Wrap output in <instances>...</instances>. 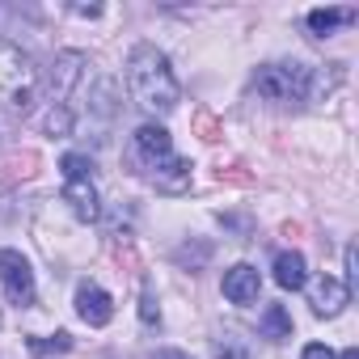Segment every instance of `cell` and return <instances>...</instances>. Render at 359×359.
<instances>
[{"label": "cell", "instance_id": "6da1fadb", "mask_svg": "<svg viewBox=\"0 0 359 359\" xmlns=\"http://www.w3.org/2000/svg\"><path fill=\"white\" fill-rule=\"evenodd\" d=\"M127 89H131V102L152 118L173 114L177 102H182V89H177V76H173L165 51H156L152 43L131 47V55H127Z\"/></svg>", "mask_w": 359, "mask_h": 359}, {"label": "cell", "instance_id": "7a4b0ae2", "mask_svg": "<svg viewBox=\"0 0 359 359\" xmlns=\"http://www.w3.org/2000/svg\"><path fill=\"white\" fill-rule=\"evenodd\" d=\"M131 148H135V161L148 169L152 187L165 191V195H182L191 187V165L173 152V140L161 123H144L135 135H131Z\"/></svg>", "mask_w": 359, "mask_h": 359}, {"label": "cell", "instance_id": "3957f363", "mask_svg": "<svg viewBox=\"0 0 359 359\" xmlns=\"http://www.w3.org/2000/svg\"><path fill=\"white\" fill-rule=\"evenodd\" d=\"M39 85H43V76H39L34 55L9 39H0V106L30 110L39 102Z\"/></svg>", "mask_w": 359, "mask_h": 359}, {"label": "cell", "instance_id": "277c9868", "mask_svg": "<svg viewBox=\"0 0 359 359\" xmlns=\"http://www.w3.org/2000/svg\"><path fill=\"white\" fill-rule=\"evenodd\" d=\"M258 93L266 102H279V106H292V102H309L313 93V68L309 64H262L258 76H254Z\"/></svg>", "mask_w": 359, "mask_h": 359}, {"label": "cell", "instance_id": "5b68a950", "mask_svg": "<svg viewBox=\"0 0 359 359\" xmlns=\"http://www.w3.org/2000/svg\"><path fill=\"white\" fill-rule=\"evenodd\" d=\"M0 287H5L9 304H22V309L34 304V271L18 250H0Z\"/></svg>", "mask_w": 359, "mask_h": 359}, {"label": "cell", "instance_id": "8992f818", "mask_svg": "<svg viewBox=\"0 0 359 359\" xmlns=\"http://www.w3.org/2000/svg\"><path fill=\"white\" fill-rule=\"evenodd\" d=\"M346 300H351V292H346V283L334 279V275H321V279H313V287H309V304H313L317 317H334V313H342Z\"/></svg>", "mask_w": 359, "mask_h": 359}, {"label": "cell", "instance_id": "52a82bcc", "mask_svg": "<svg viewBox=\"0 0 359 359\" xmlns=\"http://www.w3.org/2000/svg\"><path fill=\"white\" fill-rule=\"evenodd\" d=\"M76 313H81V321H89V325L97 330V325H110L114 300H110V292H102L97 283H81V287H76Z\"/></svg>", "mask_w": 359, "mask_h": 359}, {"label": "cell", "instance_id": "ba28073f", "mask_svg": "<svg viewBox=\"0 0 359 359\" xmlns=\"http://www.w3.org/2000/svg\"><path fill=\"white\" fill-rule=\"evenodd\" d=\"M64 203L72 208L76 220H97V187H93V177H64Z\"/></svg>", "mask_w": 359, "mask_h": 359}, {"label": "cell", "instance_id": "9c48e42d", "mask_svg": "<svg viewBox=\"0 0 359 359\" xmlns=\"http://www.w3.org/2000/svg\"><path fill=\"white\" fill-rule=\"evenodd\" d=\"M258 292H262V279H258V271H254L250 262H237V266L224 271V300H233V304H254Z\"/></svg>", "mask_w": 359, "mask_h": 359}, {"label": "cell", "instance_id": "30bf717a", "mask_svg": "<svg viewBox=\"0 0 359 359\" xmlns=\"http://www.w3.org/2000/svg\"><path fill=\"white\" fill-rule=\"evenodd\" d=\"M81 68H85V55L81 51L55 55V106H64V97L72 93V85L81 81Z\"/></svg>", "mask_w": 359, "mask_h": 359}, {"label": "cell", "instance_id": "8fae6325", "mask_svg": "<svg viewBox=\"0 0 359 359\" xmlns=\"http://www.w3.org/2000/svg\"><path fill=\"white\" fill-rule=\"evenodd\" d=\"M304 254H296V250H283L279 258H275V283L283 287V292H300L304 287Z\"/></svg>", "mask_w": 359, "mask_h": 359}, {"label": "cell", "instance_id": "7c38bea8", "mask_svg": "<svg viewBox=\"0 0 359 359\" xmlns=\"http://www.w3.org/2000/svg\"><path fill=\"white\" fill-rule=\"evenodd\" d=\"M359 13L355 9H313L309 13V30L313 34H330V30H338V26H351Z\"/></svg>", "mask_w": 359, "mask_h": 359}, {"label": "cell", "instance_id": "4fadbf2b", "mask_svg": "<svg viewBox=\"0 0 359 359\" xmlns=\"http://www.w3.org/2000/svg\"><path fill=\"white\" fill-rule=\"evenodd\" d=\"M262 334L266 338H292V313L283 309V304H266V313H262Z\"/></svg>", "mask_w": 359, "mask_h": 359}, {"label": "cell", "instance_id": "5bb4252c", "mask_svg": "<svg viewBox=\"0 0 359 359\" xmlns=\"http://www.w3.org/2000/svg\"><path fill=\"white\" fill-rule=\"evenodd\" d=\"M60 165H64V177H89V169H93V161L81 156V152H68Z\"/></svg>", "mask_w": 359, "mask_h": 359}, {"label": "cell", "instance_id": "9a60e30c", "mask_svg": "<svg viewBox=\"0 0 359 359\" xmlns=\"http://www.w3.org/2000/svg\"><path fill=\"white\" fill-rule=\"evenodd\" d=\"M47 131H51V135H68V131H72V114H68V106H55V110L47 114Z\"/></svg>", "mask_w": 359, "mask_h": 359}, {"label": "cell", "instance_id": "2e32d148", "mask_svg": "<svg viewBox=\"0 0 359 359\" xmlns=\"http://www.w3.org/2000/svg\"><path fill=\"white\" fill-rule=\"evenodd\" d=\"M30 346H34V351H68L72 342H68V334H55V338H34Z\"/></svg>", "mask_w": 359, "mask_h": 359}, {"label": "cell", "instance_id": "e0dca14e", "mask_svg": "<svg viewBox=\"0 0 359 359\" xmlns=\"http://www.w3.org/2000/svg\"><path fill=\"white\" fill-rule=\"evenodd\" d=\"M140 317L152 325V321H161V309H156V300H152V292H144V300H140Z\"/></svg>", "mask_w": 359, "mask_h": 359}, {"label": "cell", "instance_id": "ac0fdd59", "mask_svg": "<svg viewBox=\"0 0 359 359\" xmlns=\"http://www.w3.org/2000/svg\"><path fill=\"white\" fill-rule=\"evenodd\" d=\"M300 359H338V355H334V351H330V346H325V342H309V346H304V355H300Z\"/></svg>", "mask_w": 359, "mask_h": 359}, {"label": "cell", "instance_id": "d6986e66", "mask_svg": "<svg viewBox=\"0 0 359 359\" xmlns=\"http://www.w3.org/2000/svg\"><path fill=\"white\" fill-rule=\"evenodd\" d=\"M152 359H187V355H182V351H156Z\"/></svg>", "mask_w": 359, "mask_h": 359}, {"label": "cell", "instance_id": "ffe728a7", "mask_svg": "<svg viewBox=\"0 0 359 359\" xmlns=\"http://www.w3.org/2000/svg\"><path fill=\"white\" fill-rule=\"evenodd\" d=\"M342 359H359V351H355V346H351V351H342Z\"/></svg>", "mask_w": 359, "mask_h": 359}]
</instances>
